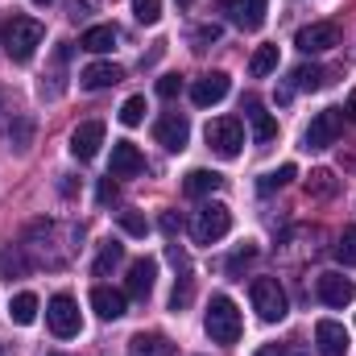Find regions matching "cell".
Returning <instances> with one entry per match:
<instances>
[{
	"mask_svg": "<svg viewBox=\"0 0 356 356\" xmlns=\"http://www.w3.org/2000/svg\"><path fill=\"white\" fill-rule=\"evenodd\" d=\"M203 327H207L211 344H224V348L236 344V340H241V311H236V302H232L228 294H216V298L207 302Z\"/></svg>",
	"mask_w": 356,
	"mask_h": 356,
	"instance_id": "6da1fadb",
	"label": "cell"
},
{
	"mask_svg": "<svg viewBox=\"0 0 356 356\" xmlns=\"http://www.w3.org/2000/svg\"><path fill=\"white\" fill-rule=\"evenodd\" d=\"M42 42H46V29H42V21H33V17H13L8 29H4V54H8L13 63H29Z\"/></svg>",
	"mask_w": 356,
	"mask_h": 356,
	"instance_id": "7a4b0ae2",
	"label": "cell"
},
{
	"mask_svg": "<svg viewBox=\"0 0 356 356\" xmlns=\"http://www.w3.org/2000/svg\"><path fill=\"white\" fill-rule=\"evenodd\" d=\"M249 298H253V311H257V319H261V323H282V319H286V311H290L286 290H282V282H277V277H253Z\"/></svg>",
	"mask_w": 356,
	"mask_h": 356,
	"instance_id": "3957f363",
	"label": "cell"
},
{
	"mask_svg": "<svg viewBox=\"0 0 356 356\" xmlns=\"http://www.w3.org/2000/svg\"><path fill=\"white\" fill-rule=\"evenodd\" d=\"M228 232H232V211H228L224 203H203V207L195 211V220H191L195 245H216V241H224Z\"/></svg>",
	"mask_w": 356,
	"mask_h": 356,
	"instance_id": "277c9868",
	"label": "cell"
},
{
	"mask_svg": "<svg viewBox=\"0 0 356 356\" xmlns=\"http://www.w3.org/2000/svg\"><path fill=\"white\" fill-rule=\"evenodd\" d=\"M207 145H211V154H220V158H241V149H245V124L236 120V116H220V120H211L207 124Z\"/></svg>",
	"mask_w": 356,
	"mask_h": 356,
	"instance_id": "5b68a950",
	"label": "cell"
},
{
	"mask_svg": "<svg viewBox=\"0 0 356 356\" xmlns=\"http://www.w3.org/2000/svg\"><path fill=\"white\" fill-rule=\"evenodd\" d=\"M46 323H50V332H54L58 340H71V336H79V332H83L79 302H75L71 294H54V298H50V307H46Z\"/></svg>",
	"mask_w": 356,
	"mask_h": 356,
	"instance_id": "8992f818",
	"label": "cell"
},
{
	"mask_svg": "<svg viewBox=\"0 0 356 356\" xmlns=\"http://www.w3.org/2000/svg\"><path fill=\"white\" fill-rule=\"evenodd\" d=\"M340 129H344L340 108H323V112H315L311 124H307V133H302V149H327V145H336Z\"/></svg>",
	"mask_w": 356,
	"mask_h": 356,
	"instance_id": "52a82bcc",
	"label": "cell"
},
{
	"mask_svg": "<svg viewBox=\"0 0 356 356\" xmlns=\"http://www.w3.org/2000/svg\"><path fill=\"white\" fill-rule=\"evenodd\" d=\"M294 46H298L302 54H323V50L340 46V29H336L332 21H315V25H302V29L294 33Z\"/></svg>",
	"mask_w": 356,
	"mask_h": 356,
	"instance_id": "ba28073f",
	"label": "cell"
},
{
	"mask_svg": "<svg viewBox=\"0 0 356 356\" xmlns=\"http://www.w3.org/2000/svg\"><path fill=\"white\" fill-rule=\"evenodd\" d=\"M154 141L162 145V149H186V141H191V124H186V116H178V112H166V116H158L154 120Z\"/></svg>",
	"mask_w": 356,
	"mask_h": 356,
	"instance_id": "9c48e42d",
	"label": "cell"
},
{
	"mask_svg": "<svg viewBox=\"0 0 356 356\" xmlns=\"http://www.w3.org/2000/svg\"><path fill=\"white\" fill-rule=\"evenodd\" d=\"M315 294L327 302V307H348L356 298V286H353V277H344V273H319V282H315Z\"/></svg>",
	"mask_w": 356,
	"mask_h": 356,
	"instance_id": "30bf717a",
	"label": "cell"
},
{
	"mask_svg": "<svg viewBox=\"0 0 356 356\" xmlns=\"http://www.w3.org/2000/svg\"><path fill=\"white\" fill-rule=\"evenodd\" d=\"M224 13H228V21H232L236 29H245V33H253V29L266 25V0H224Z\"/></svg>",
	"mask_w": 356,
	"mask_h": 356,
	"instance_id": "8fae6325",
	"label": "cell"
},
{
	"mask_svg": "<svg viewBox=\"0 0 356 356\" xmlns=\"http://www.w3.org/2000/svg\"><path fill=\"white\" fill-rule=\"evenodd\" d=\"M228 88H232V79L224 71H211V75H203V79L191 83V104L195 108H211V104H220L228 95Z\"/></svg>",
	"mask_w": 356,
	"mask_h": 356,
	"instance_id": "7c38bea8",
	"label": "cell"
},
{
	"mask_svg": "<svg viewBox=\"0 0 356 356\" xmlns=\"http://www.w3.org/2000/svg\"><path fill=\"white\" fill-rule=\"evenodd\" d=\"M315 348H319V356H348V332H344V323L319 319L315 323Z\"/></svg>",
	"mask_w": 356,
	"mask_h": 356,
	"instance_id": "4fadbf2b",
	"label": "cell"
},
{
	"mask_svg": "<svg viewBox=\"0 0 356 356\" xmlns=\"http://www.w3.org/2000/svg\"><path fill=\"white\" fill-rule=\"evenodd\" d=\"M99 145H104V124H99V120H83V124L71 133V154H75L79 162H91V158L99 154Z\"/></svg>",
	"mask_w": 356,
	"mask_h": 356,
	"instance_id": "5bb4252c",
	"label": "cell"
},
{
	"mask_svg": "<svg viewBox=\"0 0 356 356\" xmlns=\"http://www.w3.org/2000/svg\"><path fill=\"white\" fill-rule=\"evenodd\" d=\"M145 170V154L133 141H116L112 145V178H133Z\"/></svg>",
	"mask_w": 356,
	"mask_h": 356,
	"instance_id": "9a60e30c",
	"label": "cell"
},
{
	"mask_svg": "<svg viewBox=\"0 0 356 356\" xmlns=\"http://www.w3.org/2000/svg\"><path fill=\"white\" fill-rule=\"evenodd\" d=\"M154 277H158V261H154V257H137V261L129 266L124 294H133V298H149V290H154Z\"/></svg>",
	"mask_w": 356,
	"mask_h": 356,
	"instance_id": "2e32d148",
	"label": "cell"
},
{
	"mask_svg": "<svg viewBox=\"0 0 356 356\" xmlns=\"http://www.w3.org/2000/svg\"><path fill=\"white\" fill-rule=\"evenodd\" d=\"M120 79H124V71H120L116 63H91V67H83V71H79V83H83V91L116 88Z\"/></svg>",
	"mask_w": 356,
	"mask_h": 356,
	"instance_id": "e0dca14e",
	"label": "cell"
},
{
	"mask_svg": "<svg viewBox=\"0 0 356 356\" xmlns=\"http://www.w3.org/2000/svg\"><path fill=\"white\" fill-rule=\"evenodd\" d=\"M91 311L99 315V319H120L124 315V290H112V286H95L91 290Z\"/></svg>",
	"mask_w": 356,
	"mask_h": 356,
	"instance_id": "ac0fdd59",
	"label": "cell"
},
{
	"mask_svg": "<svg viewBox=\"0 0 356 356\" xmlns=\"http://www.w3.org/2000/svg\"><path fill=\"white\" fill-rule=\"evenodd\" d=\"M245 120H249V129H253V141H257V145H269V141L277 137V120L269 116L257 99H249V104H245Z\"/></svg>",
	"mask_w": 356,
	"mask_h": 356,
	"instance_id": "d6986e66",
	"label": "cell"
},
{
	"mask_svg": "<svg viewBox=\"0 0 356 356\" xmlns=\"http://www.w3.org/2000/svg\"><path fill=\"white\" fill-rule=\"evenodd\" d=\"M170 353H175V344L158 332H137L129 340V356H170Z\"/></svg>",
	"mask_w": 356,
	"mask_h": 356,
	"instance_id": "ffe728a7",
	"label": "cell"
},
{
	"mask_svg": "<svg viewBox=\"0 0 356 356\" xmlns=\"http://www.w3.org/2000/svg\"><path fill=\"white\" fill-rule=\"evenodd\" d=\"M224 186V178L216 175V170H191V175L182 178V191L191 195V199H203V195H216Z\"/></svg>",
	"mask_w": 356,
	"mask_h": 356,
	"instance_id": "44dd1931",
	"label": "cell"
},
{
	"mask_svg": "<svg viewBox=\"0 0 356 356\" xmlns=\"http://www.w3.org/2000/svg\"><path fill=\"white\" fill-rule=\"evenodd\" d=\"M79 46H83L88 54H108V50L116 46V25H91L88 33L79 38Z\"/></svg>",
	"mask_w": 356,
	"mask_h": 356,
	"instance_id": "7402d4cb",
	"label": "cell"
},
{
	"mask_svg": "<svg viewBox=\"0 0 356 356\" xmlns=\"http://www.w3.org/2000/svg\"><path fill=\"white\" fill-rule=\"evenodd\" d=\"M120 261H124V245H120V241H104V245H99V257H95V266H91V273H95V277H108Z\"/></svg>",
	"mask_w": 356,
	"mask_h": 356,
	"instance_id": "603a6c76",
	"label": "cell"
},
{
	"mask_svg": "<svg viewBox=\"0 0 356 356\" xmlns=\"http://www.w3.org/2000/svg\"><path fill=\"white\" fill-rule=\"evenodd\" d=\"M323 83H327L323 67H294L290 71V91H319Z\"/></svg>",
	"mask_w": 356,
	"mask_h": 356,
	"instance_id": "cb8c5ba5",
	"label": "cell"
},
{
	"mask_svg": "<svg viewBox=\"0 0 356 356\" xmlns=\"http://www.w3.org/2000/svg\"><path fill=\"white\" fill-rule=\"evenodd\" d=\"M273 71H277V46H257L253 58H249V75L253 79H266Z\"/></svg>",
	"mask_w": 356,
	"mask_h": 356,
	"instance_id": "d4e9b609",
	"label": "cell"
},
{
	"mask_svg": "<svg viewBox=\"0 0 356 356\" xmlns=\"http://www.w3.org/2000/svg\"><path fill=\"white\" fill-rule=\"evenodd\" d=\"M13 323H21V327H29L33 319H38V294H29V290H21L17 298H13Z\"/></svg>",
	"mask_w": 356,
	"mask_h": 356,
	"instance_id": "484cf974",
	"label": "cell"
},
{
	"mask_svg": "<svg viewBox=\"0 0 356 356\" xmlns=\"http://www.w3.org/2000/svg\"><path fill=\"white\" fill-rule=\"evenodd\" d=\"M336 191H340V182H336L332 170H315V175L307 178V195H311V199H332Z\"/></svg>",
	"mask_w": 356,
	"mask_h": 356,
	"instance_id": "4316f807",
	"label": "cell"
},
{
	"mask_svg": "<svg viewBox=\"0 0 356 356\" xmlns=\"http://www.w3.org/2000/svg\"><path fill=\"white\" fill-rule=\"evenodd\" d=\"M294 178H298V166H294V162H286V166H277V170L261 175L257 186H261V195H269V191H282V186H286V182H294Z\"/></svg>",
	"mask_w": 356,
	"mask_h": 356,
	"instance_id": "83f0119b",
	"label": "cell"
},
{
	"mask_svg": "<svg viewBox=\"0 0 356 356\" xmlns=\"http://www.w3.org/2000/svg\"><path fill=\"white\" fill-rule=\"evenodd\" d=\"M145 95H129L124 104H120V124H129V129H137L141 120H145Z\"/></svg>",
	"mask_w": 356,
	"mask_h": 356,
	"instance_id": "f1b7e54d",
	"label": "cell"
},
{
	"mask_svg": "<svg viewBox=\"0 0 356 356\" xmlns=\"http://www.w3.org/2000/svg\"><path fill=\"white\" fill-rule=\"evenodd\" d=\"M133 17L141 25H158L162 21V0H133Z\"/></svg>",
	"mask_w": 356,
	"mask_h": 356,
	"instance_id": "f546056e",
	"label": "cell"
},
{
	"mask_svg": "<svg viewBox=\"0 0 356 356\" xmlns=\"http://www.w3.org/2000/svg\"><path fill=\"white\" fill-rule=\"evenodd\" d=\"M336 261L340 266H356V228H344V236L336 245Z\"/></svg>",
	"mask_w": 356,
	"mask_h": 356,
	"instance_id": "4dcf8cb0",
	"label": "cell"
},
{
	"mask_svg": "<svg viewBox=\"0 0 356 356\" xmlns=\"http://www.w3.org/2000/svg\"><path fill=\"white\" fill-rule=\"evenodd\" d=\"M120 228H124L129 236H145V232H149V220H145L141 211H120Z\"/></svg>",
	"mask_w": 356,
	"mask_h": 356,
	"instance_id": "1f68e13d",
	"label": "cell"
},
{
	"mask_svg": "<svg viewBox=\"0 0 356 356\" xmlns=\"http://www.w3.org/2000/svg\"><path fill=\"white\" fill-rule=\"evenodd\" d=\"M0 273L13 282L17 273H25V257H21V249H4V257H0Z\"/></svg>",
	"mask_w": 356,
	"mask_h": 356,
	"instance_id": "d6a6232c",
	"label": "cell"
},
{
	"mask_svg": "<svg viewBox=\"0 0 356 356\" xmlns=\"http://www.w3.org/2000/svg\"><path fill=\"white\" fill-rule=\"evenodd\" d=\"M178 91H182V79H178V75H162V79H158V95H162V99H175Z\"/></svg>",
	"mask_w": 356,
	"mask_h": 356,
	"instance_id": "836d02e7",
	"label": "cell"
},
{
	"mask_svg": "<svg viewBox=\"0 0 356 356\" xmlns=\"http://www.w3.org/2000/svg\"><path fill=\"white\" fill-rule=\"evenodd\" d=\"M95 199H99V203H112V199H116V182H112V175L99 178V186H95Z\"/></svg>",
	"mask_w": 356,
	"mask_h": 356,
	"instance_id": "e575fe53",
	"label": "cell"
},
{
	"mask_svg": "<svg viewBox=\"0 0 356 356\" xmlns=\"http://www.w3.org/2000/svg\"><path fill=\"white\" fill-rule=\"evenodd\" d=\"M253 253H257V249H253V245H245V249L228 261V269H232V273H241V266H245V261H253Z\"/></svg>",
	"mask_w": 356,
	"mask_h": 356,
	"instance_id": "d590c367",
	"label": "cell"
},
{
	"mask_svg": "<svg viewBox=\"0 0 356 356\" xmlns=\"http://www.w3.org/2000/svg\"><path fill=\"white\" fill-rule=\"evenodd\" d=\"M220 38V25H203L199 33H195V42H216Z\"/></svg>",
	"mask_w": 356,
	"mask_h": 356,
	"instance_id": "8d00e7d4",
	"label": "cell"
},
{
	"mask_svg": "<svg viewBox=\"0 0 356 356\" xmlns=\"http://www.w3.org/2000/svg\"><path fill=\"white\" fill-rule=\"evenodd\" d=\"M178 228H182V220H178L175 211H166L162 216V232H178Z\"/></svg>",
	"mask_w": 356,
	"mask_h": 356,
	"instance_id": "74e56055",
	"label": "cell"
},
{
	"mask_svg": "<svg viewBox=\"0 0 356 356\" xmlns=\"http://www.w3.org/2000/svg\"><path fill=\"white\" fill-rule=\"evenodd\" d=\"M257 356H286L282 344H266V348H257Z\"/></svg>",
	"mask_w": 356,
	"mask_h": 356,
	"instance_id": "f35d334b",
	"label": "cell"
},
{
	"mask_svg": "<svg viewBox=\"0 0 356 356\" xmlns=\"http://www.w3.org/2000/svg\"><path fill=\"white\" fill-rule=\"evenodd\" d=\"M348 120H356V88L348 91Z\"/></svg>",
	"mask_w": 356,
	"mask_h": 356,
	"instance_id": "ab89813d",
	"label": "cell"
},
{
	"mask_svg": "<svg viewBox=\"0 0 356 356\" xmlns=\"http://www.w3.org/2000/svg\"><path fill=\"white\" fill-rule=\"evenodd\" d=\"M33 4H50V0H33Z\"/></svg>",
	"mask_w": 356,
	"mask_h": 356,
	"instance_id": "60d3db41",
	"label": "cell"
},
{
	"mask_svg": "<svg viewBox=\"0 0 356 356\" xmlns=\"http://www.w3.org/2000/svg\"><path fill=\"white\" fill-rule=\"evenodd\" d=\"M178 4H191V0H178Z\"/></svg>",
	"mask_w": 356,
	"mask_h": 356,
	"instance_id": "b9f144b4",
	"label": "cell"
}]
</instances>
